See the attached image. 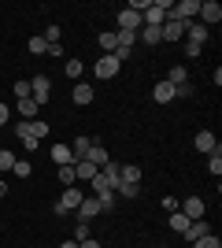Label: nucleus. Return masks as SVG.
Masks as SVG:
<instances>
[{"mask_svg":"<svg viewBox=\"0 0 222 248\" xmlns=\"http://www.w3.org/2000/svg\"><path fill=\"white\" fill-rule=\"evenodd\" d=\"M170 4H174V0H152V4L145 8V15H141V19H145V26H163V22H167Z\"/></svg>","mask_w":222,"mask_h":248,"instance_id":"nucleus-1","label":"nucleus"},{"mask_svg":"<svg viewBox=\"0 0 222 248\" xmlns=\"http://www.w3.org/2000/svg\"><path fill=\"white\" fill-rule=\"evenodd\" d=\"M48 96H52V78H48V74H37V78H30V100L48 104Z\"/></svg>","mask_w":222,"mask_h":248,"instance_id":"nucleus-2","label":"nucleus"},{"mask_svg":"<svg viewBox=\"0 0 222 248\" xmlns=\"http://www.w3.org/2000/svg\"><path fill=\"white\" fill-rule=\"evenodd\" d=\"M200 26H207V30H211V26H219L222 22V8H219V0H200Z\"/></svg>","mask_w":222,"mask_h":248,"instance_id":"nucleus-3","label":"nucleus"},{"mask_svg":"<svg viewBox=\"0 0 222 248\" xmlns=\"http://www.w3.org/2000/svg\"><path fill=\"white\" fill-rule=\"evenodd\" d=\"M15 134H19V137H37V141H44V137H48V123H41V119H33V123H19V126H15Z\"/></svg>","mask_w":222,"mask_h":248,"instance_id":"nucleus-4","label":"nucleus"},{"mask_svg":"<svg viewBox=\"0 0 222 248\" xmlns=\"http://www.w3.org/2000/svg\"><path fill=\"white\" fill-rule=\"evenodd\" d=\"M185 30H189V22H174V19H167L163 26H159V37H163V41H181V37H185Z\"/></svg>","mask_w":222,"mask_h":248,"instance_id":"nucleus-5","label":"nucleus"},{"mask_svg":"<svg viewBox=\"0 0 222 248\" xmlns=\"http://www.w3.org/2000/svg\"><path fill=\"white\" fill-rule=\"evenodd\" d=\"M141 26H145V19H141L137 11H130V8H122V11H118V30H126V33H137Z\"/></svg>","mask_w":222,"mask_h":248,"instance_id":"nucleus-6","label":"nucleus"},{"mask_svg":"<svg viewBox=\"0 0 222 248\" xmlns=\"http://www.w3.org/2000/svg\"><path fill=\"white\" fill-rule=\"evenodd\" d=\"M118 67H122V63H118L115 56H104V60H96V78H100V82H111L118 74Z\"/></svg>","mask_w":222,"mask_h":248,"instance_id":"nucleus-7","label":"nucleus"},{"mask_svg":"<svg viewBox=\"0 0 222 248\" xmlns=\"http://www.w3.org/2000/svg\"><path fill=\"white\" fill-rule=\"evenodd\" d=\"M152 100L156 104H170V100H178V89L163 78V82H156V89H152Z\"/></svg>","mask_w":222,"mask_h":248,"instance_id":"nucleus-8","label":"nucleus"},{"mask_svg":"<svg viewBox=\"0 0 222 248\" xmlns=\"http://www.w3.org/2000/svg\"><path fill=\"white\" fill-rule=\"evenodd\" d=\"M96 215H100V204H96V197H85L82 204H78V222H93Z\"/></svg>","mask_w":222,"mask_h":248,"instance_id":"nucleus-9","label":"nucleus"},{"mask_svg":"<svg viewBox=\"0 0 222 248\" xmlns=\"http://www.w3.org/2000/svg\"><path fill=\"white\" fill-rule=\"evenodd\" d=\"M118 186H141V167L137 163L118 167Z\"/></svg>","mask_w":222,"mask_h":248,"instance_id":"nucleus-10","label":"nucleus"},{"mask_svg":"<svg viewBox=\"0 0 222 248\" xmlns=\"http://www.w3.org/2000/svg\"><path fill=\"white\" fill-rule=\"evenodd\" d=\"M178 211L185 218H204V200L200 197H185V204H178Z\"/></svg>","mask_w":222,"mask_h":248,"instance_id":"nucleus-11","label":"nucleus"},{"mask_svg":"<svg viewBox=\"0 0 222 248\" xmlns=\"http://www.w3.org/2000/svg\"><path fill=\"white\" fill-rule=\"evenodd\" d=\"M204 233H211V226H207V218H192V222H189V230H185L181 237H185V241L192 245V241H200Z\"/></svg>","mask_w":222,"mask_h":248,"instance_id":"nucleus-12","label":"nucleus"},{"mask_svg":"<svg viewBox=\"0 0 222 248\" xmlns=\"http://www.w3.org/2000/svg\"><path fill=\"white\" fill-rule=\"evenodd\" d=\"M192 145H196V152H207V155H211L215 148H219V141H215V134H211V130H200Z\"/></svg>","mask_w":222,"mask_h":248,"instance_id":"nucleus-13","label":"nucleus"},{"mask_svg":"<svg viewBox=\"0 0 222 248\" xmlns=\"http://www.w3.org/2000/svg\"><path fill=\"white\" fill-rule=\"evenodd\" d=\"M71 100L78 104V108L93 104V85H89V82H78V85H74V96H71Z\"/></svg>","mask_w":222,"mask_h":248,"instance_id":"nucleus-14","label":"nucleus"},{"mask_svg":"<svg viewBox=\"0 0 222 248\" xmlns=\"http://www.w3.org/2000/svg\"><path fill=\"white\" fill-rule=\"evenodd\" d=\"M185 33H189V45L204 48V41H207V33H211V30H207V26H200V22H189V30H185Z\"/></svg>","mask_w":222,"mask_h":248,"instance_id":"nucleus-15","label":"nucleus"},{"mask_svg":"<svg viewBox=\"0 0 222 248\" xmlns=\"http://www.w3.org/2000/svg\"><path fill=\"white\" fill-rule=\"evenodd\" d=\"M85 159H89V163H93V167H96V170H100V167H104V163H107V159H111V155H107V148H104V145H100V141H96V145H93V148H89V155H85Z\"/></svg>","mask_w":222,"mask_h":248,"instance_id":"nucleus-16","label":"nucleus"},{"mask_svg":"<svg viewBox=\"0 0 222 248\" xmlns=\"http://www.w3.org/2000/svg\"><path fill=\"white\" fill-rule=\"evenodd\" d=\"M118 167H122V163H115V159H107V163L100 167V174H104L107 189H115V186H118Z\"/></svg>","mask_w":222,"mask_h":248,"instance_id":"nucleus-17","label":"nucleus"},{"mask_svg":"<svg viewBox=\"0 0 222 248\" xmlns=\"http://www.w3.org/2000/svg\"><path fill=\"white\" fill-rule=\"evenodd\" d=\"M93 174H96V167L89 163V159H78V163H74V178H78V182H93Z\"/></svg>","mask_w":222,"mask_h":248,"instance_id":"nucleus-18","label":"nucleus"},{"mask_svg":"<svg viewBox=\"0 0 222 248\" xmlns=\"http://www.w3.org/2000/svg\"><path fill=\"white\" fill-rule=\"evenodd\" d=\"M167 82L174 85V89H181V85H189V71H185V67H170V74H167Z\"/></svg>","mask_w":222,"mask_h":248,"instance_id":"nucleus-19","label":"nucleus"},{"mask_svg":"<svg viewBox=\"0 0 222 248\" xmlns=\"http://www.w3.org/2000/svg\"><path fill=\"white\" fill-rule=\"evenodd\" d=\"M93 145H96V141H89V137H78V141L71 145V155H74V163H78V159H85Z\"/></svg>","mask_w":222,"mask_h":248,"instance_id":"nucleus-20","label":"nucleus"},{"mask_svg":"<svg viewBox=\"0 0 222 248\" xmlns=\"http://www.w3.org/2000/svg\"><path fill=\"white\" fill-rule=\"evenodd\" d=\"M96 204H100V211H115V204H118L115 189H104V193H96Z\"/></svg>","mask_w":222,"mask_h":248,"instance_id":"nucleus-21","label":"nucleus"},{"mask_svg":"<svg viewBox=\"0 0 222 248\" xmlns=\"http://www.w3.org/2000/svg\"><path fill=\"white\" fill-rule=\"evenodd\" d=\"M37 108H41L37 100H19V115H22V123H33V119H37Z\"/></svg>","mask_w":222,"mask_h":248,"instance_id":"nucleus-22","label":"nucleus"},{"mask_svg":"<svg viewBox=\"0 0 222 248\" xmlns=\"http://www.w3.org/2000/svg\"><path fill=\"white\" fill-rule=\"evenodd\" d=\"M137 41H145V45H159L163 37H159V26H141L137 30Z\"/></svg>","mask_w":222,"mask_h":248,"instance_id":"nucleus-23","label":"nucleus"},{"mask_svg":"<svg viewBox=\"0 0 222 248\" xmlns=\"http://www.w3.org/2000/svg\"><path fill=\"white\" fill-rule=\"evenodd\" d=\"M52 159L59 167H71L74 163V155H71V148H67V145H52Z\"/></svg>","mask_w":222,"mask_h":248,"instance_id":"nucleus-24","label":"nucleus"},{"mask_svg":"<svg viewBox=\"0 0 222 248\" xmlns=\"http://www.w3.org/2000/svg\"><path fill=\"white\" fill-rule=\"evenodd\" d=\"M189 222H192V218H185L181 211H174V215H170V230H174V233H185V230H189Z\"/></svg>","mask_w":222,"mask_h":248,"instance_id":"nucleus-25","label":"nucleus"},{"mask_svg":"<svg viewBox=\"0 0 222 248\" xmlns=\"http://www.w3.org/2000/svg\"><path fill=\"white\" fill-rule=\"evenodd\" d=\"M26 48H30V56H44V52H48V41H44V37H30Z\"/></svg>","mask_w":222,"mask_h":248,"instance_id":"nucleus-26","label":"nucleus"},{"mask_svg":"<svg viewBox=\"0 0 222 248\" xmlns=\"http://www.w3.org/2000/svg\"><path fill=\"white\" fill-rule=\"evenodd\" d=\"M207 170H211V174H215V178H219V174H222V148H215V152H211V155H207Z\"/></svg>","mask_w":222,"mask_h":248,"instance_id":"nucleus-27","label":"nucleus"},{"mask_svg":"<svg viewBox=\"0 0 222 248\" xmlns=\"http://www.w3.org/2000/svg\"><path fill=\"white\" fill-rule=\"evenodd\" d=\"M96 45H100V48H104L107 56H111V52H115V30H107V33H100V37H96Z\"/></svg>","mask_w":222,"mask_h":248,"instance_id":"nucleus-28","label":"nucleus"},{"mask_svg":"<svg viewBox=\"0 0 222 248\" xmlns=\"http://www.w3.org/2000/svg\"><path fill=\"white\" fill-rule=\"evenodd\" d=\"M82 74H85V63H82V60H67V78H74V82H78Z\"/></svg>","mask_w":222,"mask_h":248,"instance_id":"nucleus-29","label":"nucleus"},{"mask_svg":"<svg viewBox=\"0 0 222 248\" xmlns=\"http://www.w3.org/2000/svg\"><path fill=\"white\" fill-rule=\"evenodd\" d=\"M192 248H222V241L215 237V233H204L200 241H192Z\"/></svg>","mask_w":222,"mask_h":248,"instance_id":"nucleus-30","label":"nucleus"},{"mask_svg":"<svg viewBox=\"0 0 222 248\" xmlns=\"http://www.w3.org/2000/svg\"><path fill=\"white\" fill-rule=\"evenodd\" d=\"M30 170H33L30 159H15V167H11V174H15V178H30Z\"/></svg>","mask_w":222,"mask_h":248,"instance_id":"nucleus-31","label":"nucleus"},{"mask_svg":"<svg viewBox=\"0 0 222 248\" xmlns=\"http://www.w3.org/2000/svg\"><path fill=\"white\" fill-rule=\"evenodd\" d=\"M141 193V186H115V197H122V200H133Z\"/></svg>","mask_w":222,"mask_h":248,"instance_id":"nucleus-32","label":"nucleus"},{"mask_svg":"<svg viewBox=\"0 0 222 248\" xmlns=\"http://www.w3.org/2000/svg\"><path fill=\"white\" fill-rule=\"evenodd\" d=\"M59 182H63V186H74V182H78V178H74V163L71 167H59Z\"/></svg>","mask_w":222,"mask_h":248,"instance_id":"nucleus-33","label":"nucleus"},{"mask_svg":"<svg viewBox=\"0 0 222 248\" xmlns=\"http://www.w3.org/2000/svg\"><path fill=\"white\" fill-rule=\"evenodd\" d=\"M11 167H15V155L8 148H0V170H11Z\"/></svg>","mask_w":222,"mask_h":248,"instance_id":"nucleus-34","label":"nucleus"},{"mask_svg":"<svg viewBox=\"0 0 222 248\" xmlns=\"http://www.w3.org/2000/svg\"><path fill=\"white\" fill-rule=\"evenodd\" d=\"M15 96H19V100H30V82H15Z\"/></svg>","mask_w":222,"mask_h":248,"instance_id":"nucleus-35","label":"nucleus"},{"mask_svg":"<svg viewBox=\"0 0 222 248\" xmlns=\"http://www.w3.org/2000/svg\"><path fill=\"white\" fill-rule=\"evenodd\" d=\"M44 41H48V45H59V26H48V30H44Z\"/></svg>","mask_w":222,"mask_h":248,"instance_id":"nucleus-36","label":"nucleus"},{"mask_svg":"<svg viewBox=\"0 0 222 248\" xmlns=\"http://www.w3.org/2000/svg\"><path fill=\"white\" fill-rule=\"evenodd\" d=\"M89 237V222H78V226H74V241H85Z\"/></svg>","mask_w":222,"mask_h":248,"instance_id":"nucleus-37","label":"nucleus"},{"mask_svg":"<svg viewBox=\"0 0 222 248\" xmlns=\"http://www.w3.org/2000/svg\"><path fill=\"white\" fill-rule=\"evenodd\" d=\"M163 207H167L170 215H174V211H178V197H163Z\"/></svg>","mask_w":222,"mask_h":248,"instance_id":"nucleus-38","label":"nucleus"},{"mask_svg":"<svg viewBox=\"0 0 222 248\" xmlns=\"http://www.w3.org/2000/svg\"><path fill=\"white\" fill-rule=\"evenodd\" d=\"M22 145H26V152H37V145H41V141H37V137H22Z\"/></svg>","mask_w":222,"mask_h":248,"instance_id":"nucleus-39","label":"nucleus"},{"mask_svg":"<svg viewBox=\"0 0 222 248\" xmlns=\"http://www.w3.org/2000/svg\"><path fill=\"white\" fill-rule=\"evenodd\" d=\"M78 248H100V241H96V237H85V241H78Z\"/></svg>","mask_w":222,"mask_h":248,"instance_id":"nucleus-40","label":"nucleus"},{"mask_svg":"<svg viewBox=\"0 0 222 248\" xmlns=\"http://www.w3.org/2000/svg\"><path fill=\"white\" fill-rule=\"evenodd\" d=\"M8 197V182H0V200Z\"/></svg>","mask_w":222,"mask_h":248,"instance_id":"nucleus-41","label":"nucleus"},{"mask_svg":"<svg viewBox=\"0 0 222 248\" xmlns=\"http://www.w3.org/2000/svg\"><path fill=\"white\" fill-rule=\"evenodd\" d=\"M59 248H78V241H63V245H59Z\"/></svg>","mask_w":222,"mask_h":248,"instance_id":"nucleus-42","label":"nucleus"},{"mask_svg":"<svg viewBox=\"0 0 222 248\" xmlns=\"http://www.w3.org/2000/svg\"><path fill=\"white\" fill-rule=\"evenodd\" d=\"M156 248H167V245H156Z\"/></svg>","mask_w":222,"mask_h":248,"instance_id":"nucleus-43","label":"nucleus"}]
</instances>
